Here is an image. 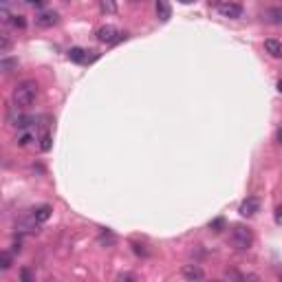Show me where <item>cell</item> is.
Returning <instances> with one entry per match:
<instances>
[{"instance_id": "1", "label": "cell", "mask_w": 282, "mask_h": 282, "mask_svg": "<svg viewBox=\"0 0 282 282\" xmlns=\"http://www.w3.org/2000/svg\"><path fill=\"white\" fill-rule=\"evenodd\" d=\"M38 93H40V88H38V82L24 80V82H20V84L14 88V93H11V101H14L16 108H29L36 101Z\"/></svg>"}, {"instance_id": "2", "label": "cell", "mask_w": 282, "mask_h": 282, "mask_svg": "<svg viewBox=\"0 0 282 282\" xmlns=\"http://www.w3.org/2000/svg\"><path fill=\"white\" fill-rule=\"evenodd\" d=\"M232 245L236 249H240V252H245V249H249L254 245V234L252 229H249L247 225H234L232 227Z\"/></svg>"}, {"instance_id": "3", "label": "cell", "mask_w": 282, "mask_h": 282, "mask_svg": "<svg viewBox=\"0 0 282 282\" xmlns=\"http://www.w3.org/2000/svg\"><path fill=\"white\" fill-rule=\"evenodd\" d=\"M97 40L101 44H117L119 40H124V33L117 27H113V24H106V27H101L97 31Z\"/></svg>"}, {"instance_id": "4", "label": "cell", "mask_w": 282, "mask_h": 282, "mask_svg": "<svg viewBox=\"0 0 282 282\" xmlns=\"http://www.w3.org/2000/svg\"><path fill=\"white\" fill-rule=\"evenodd\" d=\"M258 209H260V201H258V198H256V196H249V198H245V201L240 203V207H238V211H240L242 216H247V219H249V216H254Z\"/></svg>"}, {"instance_id": "5", "label": "cell", "mask_w": 282, "mask_h": 282, "mask_svg": "<svg viewBox=\"0 0 282 282\" xmlns=\"http://www.w3.org/2000/svg\"><path fill=\"white\" fill-rule=\"evenodd\" d=\"M219 11H221V16L232 18V20H236V18L242 16V7H240L238 3H223L221 7H219Z\"/></svg>"}, {"instance_id": "6", "label": "cell", "mask_w": 282, "mask_h": 282, "mask_svg": "<svg viewBox=\"0 0 282 282\" xmlns=\"http://www.w3.org/2000/svg\"><path fill=\"white\" fill-rule=\"evenodd\" d=\"M181 273H183V278H185V280H203V278H205L203 269L198 267V265H183Z\"/></svg>"}, {"instance_id": "7", "label": "cell", "mask_w": 282, "mask_h": 282, "mask_svg": "<svg viewBox=\"0 0 282 282\" xmlns=\"http://www.w3.org/2000/svg\"><path fill=\"white\" fill-rule=\"evenodd\" d=\"M60 20V16L55 14V11H42L40 16H38V24H42V27H53Z\"/></svg>"}, {"instance_id": "8", "label": "cell", "mask_w": 282, "mask_h": 282, "mask_svg": "<svg viewBox=\"0 0 282 282\" xmlns=\"http://www.w3.org/2000/svg\"><path fill=\"white\" fill-rule=\"evenodd\" d=\"M157 16L161 22H168L170 16H172V9L168 5V0H157Z\"/></svg>"}, {"instance_id": "9", "label": "cell", "mask_w": 282, "mask_h": 282, "mask_svg": "<svg viewBox=\"0 0 282 282\" xmlns=\"http://www.w3.org/2000/svg\"><path fill=\"white\" fill-rule=\"evenodd\" d=\"M33 221L38 223V225H42V223H47L49 219H51V207L49 205H42V207H38V209H33Z\"/></svg>"}, {"instance_id": "10", "label": "cell", "mask_w": 282, "mask_h": 282, "mask_svg": "<svg viewBox=\"0 0 282 282\" xmlns=\"http://www.w3.org/2000/svg\"><path fill=\"white\" fill-rule=\"evenodd\" d=\"M265 51L271 57H282V44L278 40H273V38H269V40H265Z\"/></svg>"}, {"instance_id": "11", "label": "cell", "mask_w": 282, "mask_h": 282, "mask_svg": "<svg viewBox=\"0 0 282 282\" xmlns=\"http://www.w3.org/2000/svg\"><path fill=\"white\" fill-rule=\"evenodd\" d=\"M88 51H84V49H80V47H73L68 51V60L70 62H86L88 60Z\"/></svg>"}, {"instance_id": "12", "label": "cell", "mask_w": 282, "mask_h": 282, "mask_svg": "<svg viewBox=\"0 0 282 282\" xmlns=\"http://www.w3.org/2000/svg\"><path fill=\"white\" fill-rule=\"evenodd\" d=\"M11 265H14V258H11V254H9V252H3V254H0V269H3V271L11 269Z\"/></svg>"}, {"instance_id": "13", "label": "cell", "mask_w": 282, "mask_h": 282, "mask_svg": "<svg viewBox=\"0 0 282 282\" xmlns=\"http://www.w3.org/2000/svg\"><path fill=\"white\" fill-rule=\"evenodd\" d=\"M0 40H3V42H0V53H7V51L11 49V40H9V36H7V33H3V36H0Z\"/></svg>"}, {"instance_id": "14", "label": "cell", "mask_w": 282, "mask_h": 282, "mask_svg": "<svg viewBox=\"0 0 282 282\" xmlns=\"http://www.w3.org/2000/svg\"><path fill=\"white\" fill-rule=\"evenodd\" d=\"M40 148H42V152H49V150H51V134H49V132H44V134H42V139H40Z\"/></svg>"}, {"instance_id": "15", "label": "cell", "mask_w": 282, "mask_h": 282, "mask_svg": "<svg viewBox=\"0 0 282 282\" xmlns=\"http://www.w3.org/2000/svg\"><path fill=\"white\" fill-rule=\"evenodd\" d=\"M9 22L14 24L16 29H24V27H27V20H24L22 16H11V20H9Z\"/></svg>"}, {"instance_id": "16", "label": "cell", "mask_w": 282, "mask_h": 282, "mask_svg": "<svg viewBox=\"0 0 282 282\" xmlns=\"http://www.w3.org/2000/svg\"><path fill=\"white\" fill-rule=\"evenodd\" d=\"M0 64H3V70H5V73H11V68H16V66H18V62H16V60H7V57H5V60L0 62Z\"/></svg>"}, {"instance_id": "17", "label": "cell", "mask_w": 282, "mask_h": 282, "mask_svg": "<svg viewBox=\"0 0 282 282\" xmlns=\"http://www.w3.org/2000/svg\"><path fill=\"white\" fill-rule=\"evenodd\" d=\"M115 3L113 0H101V11H108V14H115Z\"/></svg>"}, {"instance_id": "18", "label": "cell", "mask_w": 282, "mask_h": 282, "mask_svg": "<svg viewBox=\"0 0 282 282\" xmlns=\"http://www.w3.org/2000/svg\"><path fill=\"white\" fill-rule=\"evenodd\" d=\"M31 132H24V134H20V137H18V146H29L31 144Z\"/></svg>"}, {"instance_id": "19", "label": "cell", "mask_w": 282, "mask_h": 282, "mask_svg": "<svg viewBox=\"0 0 282 282\" xmlns=\"http://www.w3.org/2000/svg\"><path fill=\"white\" fill-rule=\"evenodd\" d=\"M47 3H49V0H27V5H29V7H36V9L47 7Z\"/></svg>"}, {"instance_id": "20", "label": "cell", "mask_w": 282, "mask_h": 282, "mask_svg": "<svg viewBox=\"0 0 282 282\" xmlns=\"http://www.w3.org/2000/svg\"><path fill=\"white\" fill-rule=\"evenodd\" d=\"M132 249L137 256H148V249H146L144 245H139V242H132Z\"/></svg>"}, {"instance_id": "21", "label": "cell", "mask_w": 282, "mask_h": 282, "mask_svg": "<svg viewBox=\"0 0 282 282\" xmlns=\"http://www.w3.org/2000/svg\"><path fill=\"white\" fill-rule=\"evenodd\" d=\"M221 227H223V219H219V221L211 223V229H214V232H221Z\"/></svg>"}, {"instance_id": "22", "label": "cell", "mask_w": 282, "mask_h": 282, "mask_svg": "<svg viewBox=\"0 0 282 282\" xmlns=\"http://www.w3.org/2000/svg\"><path fill=\"white\" fill-rule=\"evenodd\" d=\"M275 223H278V225H282V205L275 209Z\"/></svg>"}, {"instance_id": "23", "label": "cell", "mask_w": 282, "mask_h": 282, "mask_svg": "<svg viewBox=\"0 0 282 282\" xmlns=\"http://www.w3.org/2000/svg\"><path fill=\"white\" fill-rule=\"evenodd\" d=\"M117 280H134V275H130V273H121Z\"/></svg>"}, {"instance_id": "24", "label": "cell", "mask_w": 282, "mask_h": 282, "mask_svg": "<svg viewBox=\"0 0 282 282\" xmlns=\"http://www.w3.org/2000/svg\"><path fill=\"white\" fill-rule=\"evenodd\" d=\"M11 3H14V0H0V5H3V7H5V9H7V7H9V5H11Z\"/></svg>"}, {"instance_id": "25", "label": "cell", "mask_w": 282, "mask_h": 282, "mask_svg": "<svg viewBox=\"0 0 282 282\" xmlns=\"http://www.w3.org/2000/svg\"><path fill=\"white\" fill-rule=\"evenodd\" d=\"M22 280H31V273L29 271H22Z\"/></svg>"}, {"instance_id": "26", "label": "cell", "mask_w": 282, "mask_h": 282, "mask_svg": "<svg viewBox=\"0 0 282 282\" xmlns=\"http://www.w3.org/2000/svg\"><path fill=\"white\" fill-rule=\"evenodd\" d=\"M275 137H278V141H280V144H282V128H280V130H278V134H275Z\"/></svg>"}, {"instance_id": "27", "label": "cell", "mask_w": 282, "mask_h": 282, "mask_svg": "<svg viewBox=\"0 0 282 282\" xmlns=\"http://www.w3.org/2000/svg\"><path fill=\"white\" fill-rule=\"evenodd\" d=\"M278 91H280V93H282V80H280V82H278Z\"/></svg>"}, {"instance_id": "28", "label": "cell", "mask_w": 282, "mask_h": 282, "mask_svg": "<svg viewBox=\"0 0 282 282\" xmlns=\"http://www.w3.org/2000/svg\"><path fill=\"white\" fill-rule=\"evenodd\" d=\"M130 3H146V0H130Z\"/></svg>"}, {"instance_id": "29", "label": "cell", "mask_w": 282, "mask_h": 282, "mask_svg": "<svg viewBox=\"0 0 282 282\" xmlns=\"http://www.w3.org/2000/svg\"><path fill=\"white\" fill-rule=\"evenodd\" d=\"M181 3H194V0H181Z\"/></svg>"}, {"instance_id": "30", "label": "cell", "mask_w": 282, "mask_h": 282, "mask_svg": "<svg viewBox=\"0 0 282 282\" xmlns=\"http://www.w3.org/2000/svg\"><path fill=\"white\" fill-rule=\"evenodd\" d=\"M280 280H282V273H280Z\"/></svg>"}]
</instances>
